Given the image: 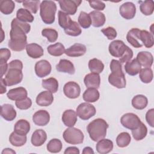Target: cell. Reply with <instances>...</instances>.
<instances>
[{
  "label": "cell",
  "mask_w": 154,
  "mask_h": 154,
  "mask_svg": "<svg viewBox=\"0 0 154 154\" xmlns=\"http://www.w3.org/2000/svg\"><path fill=\"white\" fill-rule=\"evenodd\" d=\"M31 30L29 24L21 22L17 18L13 19L11 23V30L10 31V39L8 46L13 51H22L27 45V36Z\"/></svg>",
  "instance_id": "cell-1"
},
{
  "label": "cell",
  "mask_w": 154,
  "mask_h": 154,
  "mask_svg": "<svg viewBox=\"0 0 154 154\" xmlns=\"http://www.w3.org/2000/svg\"><path fill=\"white\" fill-rule=\"evenodd\" d=\"M109 54L116 58H119L121 64L131 61L133 57V51L126 46L122 40H116L109 45Z\"/></svg>",
  "instance_id": "cell-2"
},
{
  "label": "cell",
  "mask_w": 154,
  "mask_h": 154,
  "mask_svg": "<svg viewBox=\"0 0 154 154\" xmlns=\"http://www.w3.org/2000/svg\"><path fill=\"white\" fill-rule=\"evenodd\" d=\"M111 73L108 76V82L112 86L117 88L126 87V82L125 74L122 70V64L117 60H112L110 63Z\"/></svg>",
  "instance_id": "cell-3"
},
{
  "label": "cell",
  "mask_w": 154,
  "mask_h": 154,
  "mask_svg": "<svg viewBox=\"0 0 154 154\" xmlns=\"http://www.w3.org/2000/svg\"><path fill=\"white\" fill-rule=\"evenodd\" d=\"M108 127L109 125L105 120L98 118L88 125L87 130L90 138L93 141H98L105 137Z\"/></svg>",
  "instance_id": "cell-4"
},
{
  "label": "cell",
  "mask_w": 154,
  "mask_h": 154,
  "mask_svg": "<svg viewBox=\"0 0 154 154\" xmlns=\"http://www.w3.org/2000/svg\"><path fill=\"white\" fill-rule=\"evenodd\" d=\"M57 5L52 1H43L40 5V15L42 21L46 24H52L55 22Z\"/></svg>",
  "instance_id": "cell-5"
},
{
  "label": "cell",
  "mask_w": 154,
  "mask_h": 154,
  "mask_svg": "<svg viewBox=\"0 0 154 154\" xmlns=\"http://www.w3.org/2000/svg\"><path fill=\"white\" fill-rule=\"evenodd\" d=\"M64 141L70 144H79L83 143L84 135L82 132L73 127L66 129L63 134Z\"/></svg>",
  "instance_id": "cell-6"
},
{
  "label": "cell",
  "mask_w": 154,
  "mask_h": 154,
  "mask_svg": "<svg viewBox=\"0 0 154 154\" xmlns=\"http://www.w3.org/2000/svg\"><path fill=\"white\" fill-rule=\"evenodd\" d=\"M76 112L81 119L87 120L96 114V110L93 105L87 102H83L78 106Z\"/></svg>",
  "instance_id": "cell-7"
},
{
  "label": "cell",
  "mask_w": 154,
  "mask_h": 154,
  "mask_svg": "<svg viewBox=\"0 0 154 154\" xmlns=\"http://www.w3.org/2000/svg\"><path fill=\"white\" fill-rule=\"evenodd\" d=\"M22 70L15 68H8L4 78L7 86H12L20 83L23 79Z\"/></svg>",
  "instance_id": "cell-8"
},
{
  "label": "cell",
  "mask_w": 154,
  "mask_h": 154,
  "mask_svg": "<svg viewBox=\"0 0 154 154\" xmlns=\"http://www.w3.org/2000/svg\"><path fill=\"white\" fill-rule=\"evenodd\" d=\"M141 122L140 118L136 114L132 112L125 114L120 119V123L122 126L130 130L137 128Z\"/></svg>",
  "instance_id": "cell-9"
},
{
  "label": "cell",
  "mask_w": 154,
  "mask_h": 154,
  "mask_svg": "<svg viewBox=\"0 0 154 154\" xmlns=\"http://www.w3.org/2000/svg\"><path fill=\"white\" fill-rule=\"evenodd\" d=\"M81 2L82 1L79 0L58 1L60 7L63 11L70 15H74L76 13L78 7L79 6Z\"/></svg>",
  "instance_id": "cell-10"
},
{
  "label": "cell",
  "mask_w": 154,
  "mask_h": 154,
  "mask_svg": "<svg viewBox=\"0 0 154 154\" xmlns=\"http://www.w3.org/2000/svg\"><path fill=\"white\" fill-rule=\"evenodd\" d=\"M63 92L68 98L76 99L80 95L81 88L78 83L74 81H69L64 85Z\"/></svg>",
  "instance_id": "cell-11"
},
{
  "label": "cell",
  "mask_w": 154,
  "mask_h": 154,
  "mask_svg": "<svg viewBox=\"0 0 154 154\" xmlns=\"http://www.w3.org/2000/svg\"><path fill=\"white\" fill-rule=\"evenodd\" d=\"M119 13L122 17L125 19L130 20L133 19L136 13L135 5L131 2H126L120 5Z\"/></svg>",
  "instance_id": "cell-12"
},
{
  "label": "cell",
  "mask_w": 154,
  "mask_h": 154,
  "mask_svg": "<svg viewBox=\"0 0 154 154\" xmlns=\"http://www.w3.org/2000/svg\"><path fill=\"white\" fill-rule=\"evenodd\" d=\"M35 72L39 78H43L50 74L52 67L50 63L46 60L37 61L35 64Z\"/></svg>",
  "instance_id": "cell-13"
},
{
  "label": "cell",
  "mask_w": 154,
  "mask_h": 154,
  "mask_svg": "<svg viewBox=\"0 0 154 154\" xmlns=\"http://www.w3.org/2000/svg\"><path fill=\"white\" fill-rule=\"evenodd\" d=\"M50 120L49 113L43 109L35 112L32 116V121L35 125L40 126H46Z\"/></svg>",
  "instance_id": "cell-14"
},
{
  "label": "cell",
  "mask_w": 154,
  "mask_h": 154,
  "mask_svg": "<svg viewBox=\"0 0 154 154\" xmlns=\"http://www.w3.org/2000/svg\"><path fill=\"white\" fill-rule=\"evenodd\" d=\"M87 51L86 46L81 43H75L65 50L66 55L70 57H78L84 55Z\"/></svg>",
  "instance_id": "cell-15"
},
{
  "label": "cell",
  "mask_w": 154,
  "mask_h": 154,
  "mask_svg": "<svg viewBox=\"0 0 154 154\" xmlns=\"http://www.w3.org/2000/svg\"><path fill=\"white\" fill-rule=\"evenodd\" d=\"M140 29L137 28H134L130 29L126 35L127 41L134 48H140L143 46L142 43L140 40L139 34Z\"/></svg>",
  "instance_id": "cell-16"
},
{
  "label": "cell",
  "mask_w": 154,
  "mask_h": 154,
  "mask_svg": "<svg viewBox=\"0 0 154 154\" xmlns=\"http://www.w3.org/2000/svg\"><path fill=\"white\" fill-rule=\"evenodd\" d=\"M36 103L41 106L51 105L54 101L52 93L49 91H43L40 93L36 97Z\"/></svg>",
  "instance_id": "cell-17"
},
{
  "label": "cell",
  "mask_w": 154,
  "mask_h": 154,
  "mask_svg": "<svg viewBox=\"0 0 154 154\" xmlns=\"http://www.w3.org/2000/svg\"><path fill=\"white\" fill-rule=\"evenodd\" d=\"M84 82L87 88H99L100 84V77L99 74L90 73L86 75L84 79Z\"/></svg>",
  "instance_id": "cell-18"
},
{
  "label": "cell",
  "mask_w": 154,
  "mask_h": 154,
  "mask_svg": "<svg viewBox=\"0 0 154 154\" xmlns=\"http://www.w3.org/2000/svg\"><path fill=\"white\" fill-rule=\"evenodd\" d=\"M28 92L26 90L22 87H19L10 90L7 93V97L11 100H19L27 97Z\"/></svg>",
  "instance_id": "cell-19"
},
{
  "label": "cell",
  "mask_w": 154,
  "mask_h": 154,
  "mask_svg": "<svg viewBox=\"0 0 154 154\" xmlns=\"http://www.w3.org/2000/svg\"><path fill=\"white\" fill-rule=\"evenodd\" d=\"M16 111L11 104L5 103L1 107V116L7 121H13L16 117Z\"/></svg>",
  "instance_id": "cell-20"
},
{
  "label": "cell",
  "mask_w": 154,
  "mask_h": 154,
  "mask_svg": "<svg viewBox=\"0 0 154 154\" xmlns=\"http://www.w3.org/2000/svg\"><path fill=\"white\" fill-rule=\"evenodd\" d=\"M56 70L59 72L66 73L70 75H73L75 72V69L73 64L66 59H61L59 63L56 65Z\"/></svg>",
  "instance_id": "cell-21"
},
{
  "label": "cell",
  "mask_w": 154,
  "mask_h": 154,
  "mask_svg": "<svg viewBox=\"0 0 154 154\" xmlns=\"http://www.w3.org/2000/svg\"><path fill=\"white\" fill-rule=\"evenodd\" d=\"M76 112L73 109H67L63 113L62 122L69 128L73 127L78 120Z\"/></svg>",
  "instance_id": "cell-22"
},
{
  "label": "cell",
  "mask_w": 154,
  "mask_h": 154,
  "mask_svg": "<svg viewBox=\"0 0 154 154\" xmlns=\"http://www.w3.org/2000/svg\"><path fill=\"white\" fill-rule=\"evenodd\" d=\"M26 51L29 57L37 59L43 55L44 51L42 47L35 43L28 44L26 46Z\"/></svg>",
  "instance_id": "cell-23"
},
{
  "label": "cell",
  "mask_w": 154,
  "mask_h": 154,
  "mask_svg": "<svg viewBox=\"0 0 154 154\" xmlns=\"http://www.w3.org/2000/svg\"><path fill=\"white\" fill-rule=\"evenodd\" d=\"M136 59L140 64L144 67H150L153 62L152 54L147 51H141L138 52Z\"/></svg>",
  "instance_id": "cell-24"
},
{
  "label": "cell",
  "mask_w": 154,
  "mask_h": 154,
  "mask_svg": "<svg viewBox=\"0 0 154 154\" xmlns=\"http://www.w3.org/2000/svg\"><path fill=\"white\" fill-rule=\"evenodd\" d=\"M47 140V134L43 129H37L32 134L31 141L33 146L38 147L42 146Z\"/></svg>",
  "instance_id": "cell-25"
},
{
  "label": "cell",
  "mask_w": 154,
  "mask_h": 154,
  "mask_svg": "<svg viewBox=\"0 0 154 154\" xmlns=\"http://www.w3.org/2000/svg\"><path fill=\"white\" fill-rule=\"evenodd\" d=\"M96 149L99 153H108L113 149V143L109 139H101L96 144Z\"/></svg>",
  "instance_id": "cell-26"
},
{
  "label": "cell",
  "mask_w": 154,
  "mask_h": 154,
  "mask_svg": "<svg viewBox=\"0 0 154 154\" xmlns=\"http://www.w3.org/2000/svg\"><path fill=\"white\" fill-rule=\"evenodd\" d=\"M91 20V25L94 27H100L103 26L106 21L105 16L103 13L99 11H92L89 13Z\"/></svg>",
  "instance_id": "cell-27"
},
{
  "label": "cell",
  "mask_w": 154,
  "mask_h": 154,
  "mask_svg": "<svg viewBox=\"0 0 154 154\" xmlns=\"http://www.w3.org/2000/svg\"><path fill=\"white\" fill-rule=\"evenodd\" d=\"M141 69V66L140 64L136 58L126 62L125 65V72L131 76L137 75L138 73H139Z\"/></svg>",
  "instance_id": "cell-28"
},
{
  "label": "cell",
  "mask_w": 154,
  "mask_h": 154,
  "mask_svg": "<svg viewBox=\"0 0 154 154\" xmlns=\"http://www.w3.org/2000/svg\"><path fill=\"white\" fill-rule=\"evenodd\" d=\"M29 131L30 124L25 119H20L18 120L14 125V131L19 135H26Z\"/></svg>",
  "instance_id": "cell-29"
},
{
  "label": "cell",
  "mask_w": 154,
  "mask_h": 154,
  "mask_svg": "<svg viewBox=\"0 0 154 154\" xmlns=\"http://www.w3.org/2000/svg\"><path fill=\"white\" fill-rule=\"evenodd\" d=\"M140 42L143 43L144 46L147 48H152L154 45V38L153 34L146 30H140L139 34Z\"/></svg>",
  "instance_id": "cell-30"
},
{
  "label": "cell",
  "mask_w": 154,
  "mask_h": 154,
  "mask_svg": "<svg viewBox=\"0 0 154 154\" xmlns=\"http://www.w3.org/2000/svg\"><path fill=\"white\" fill-rule=\"evenodd\" d=\"M100 97L99 91L96 88H88L82 94L83 99L86 102H95Z\"/></svg>",
  "instance_id": "cell-31"
},
{
  "label": "cell",
  "mask_w": 154,
  "mask_h": 154,
  "mask_svg": "<svg viewBox=\"0 0 154 154\" xmlns=\"http://www.w3.org/2000/svg\"><path fill=\"white\" fill-rule=\"evenodd\" d=\"M131 103L134 108L141 110L147 106L148 104V99L144 95L138 94L132 98Z\"/></svg>",
  "instance_id": "cell-32"
},
{
  "label": "cell",
  "mask_w": 154,
  "mask_h": 154,
  "mask_svg": "<svg viewBox=\"0 0 154 154\" xmlns=\"http://www.w3.org/2000/svg\"><path fill=\"white\" fill-rule=\"evenodd\" d=\"M26 136L22 135L16 133L14 131L11 132L9 137V141L11 145L15 147H21L26 142Z\"/></svg>",
  "instance_id": "cell-33"
},
{
  "label": "cell",
  "mask_w": 154,
  "mask_h": 154,
  "mask_svg": "<svg viewBox=\"0 0 154 154\" xmlns=\"http://www.w3.org/2000/svg\"><path fill=\"white\" fill-rule=\"evenodd\" d=\"M42 87L52 93H55L58 89V82L54 78H49L42 80Z\"/></svg>",
  "instance_id": "cell-34"
},
{
  "label": "cell",
  "mask_w": 154,
  "mask_h": 154,
  "mask_svg": "<svg viewBox=\"0 0 154 154\" xmlns=\"http://www.w3.org/2000/svg\"><path fill=\"white\" fill-rule=\"evenodd\" d=\"M133 138L136 141H140L144 139L147 134V128L146 126L143 123L141 122L140 126L133 130H131Z\"/></svg>",
  "instance_id": "cell-35"
},
{
  "label": "cell",
  "mask_w": 154,
  "mask_h": 154,
  "mask_svg": "<svg viewBox=\"0 0 154 154\" xmlns=\"http://www.w3.org/2000/svg\"><path fill=\"white\" fill-rule=\"evenodd\" d=\"M16 18L23 22H32L34 17L29 11L26 9L20 8L16 13Z\"/></svg>",
  "instance_id": "cell-36"
},
{
  "label": "cell",
  "mask_w": 154,
  "mask_h": 154,
  "mask_svg": "<svg viewBox=\"0 0 154 154\" xmlns=\"http://www.w3.org/2000/svg\"><path fill=\"white\" fill-rule=\"evenodd\" d=\"M48 53L54 57H59L65 53V48L61 43H56L47 48Z\"/></svg>",
  "instance_id": "cell-37"
},
{
  "label": "cell",
  "mask_w": 154,
  "mask_h": 154,
  "mask_svg": "<svg viewBox=\"0 0 154 154\" xmlns=\"http://www.w3.org/2000/svg\"><path fill=\"white\" fill-rule=\"evenodd\" d=\"M88 68L91 72L96 73H100L102 72L104 69L103 63L97 58L91 59L88 61Z\"/></svg>",
  "instance_id": "cell-38"
},
{
  "label": "cell",
  "mask_w": 154,
  "mask_h": 154,
  "mask_svg": "<svg viewBox=\"0 0 154 154\" xmlns=\"http://www.w3.org/2000/svg\"><path fill=\"white\" fill-rule=\"evenodd\" d=\"M140 10L145 16L151 15L154 10V2L152 0L140 1Z\"/></svg>",
  "instance_id": "cell-39"
},
{
  "label": "cell",
  "mask_w": 154,
  "mask_h": 154,
  "mask_svg": "<svg viewBox=\"0 0 154 154\" xmlns=\"http://www.w3.org/2000/svg\"><path fill=\"white\" fill-rule=\"evenodd\" d=\"M15 4L11 0H1L0 1V11L4 14L8 15L13 13Z\"/></svg>",
  "instance_id": "cell-40"
},
{
  "label": "cell",
  "mask_w": 154,
  "mask_h": 154,
  "mask_svg": "<svg viewBox=\"0 0 154 154\" xmlns=\"http://www.w3.org/2000/svg\"><path fill=\"white\" fill-rule=\"evenodd\" d=\"M131 137L129 133L126 132H121L116 138V143L118 147L123 148L127 147L131 143Z\"/></svg>",
  "instance_id": "cell-41"
},
{
  "label": "cell",
  "mask_w": 154,
  "mask_h": 154,
  "mask_svg": "<svg viewBox=\"0 0 154 154\" xmlns=\"http://www.w3.org/2000/svg\"><path fill=\"white\" fill-rule=\"evenodd\" d=\"M58 24L64 30L67 28L73 21L68 14L61 10L58 12Z\"/></svg>",
  "instance_id": "cell-42"
},
{
  "label": "cell",
  "mask_w": 154,
  "mask_h": 154,
  "mask_svg": "<svg viewBox=\"0 0 154 154\" xmlns=\"http://www.w3.org/2000/svg\"><path fill=\"white\" fill-rule=\"evenodd\" d=\"M62 147L63 144L61 141L57 138H53L51 140L46 146L48 151L53 153L60 152L62 149Z\"/></svg>",
  "instance_id": "cell-43"
},
{
  "label": "cell",
  "mask_w": 154,
  "mask_h": 154,
  "mask_svg": "<svg viewBox=\"0 0 154 154\" xmlns=\"http://www.w3.org/2000/svg\"><path fill=\"white\" fill-rule=\"evenodd\" d=\"M139 77L140 80L145 84L150 83L153 77V71L150 67H144L141 69L139 72Z\"/></svg>",
  "instance_id": "cell-44"
},
{
  "label": "cell",
  "mask_w": 154,
  "mask_h": 154,
  "mask_svg": "<svg viewBox=\"0 0 154 154\" xmlns=\"http://www.w3.org/2000/svg\"><path fill=\"white\" fill-rule=\"evenodd\" d=\"M78 24L83 28H88L91 25V20L89 14L87 13L85 11H81L79 15L78 19Z\"/></svg>",
  "instance_id": "cell-45"
},
{
  "label": "cell",
  "mask_w": 154,
  "mask_h": 154,
  "mask_svg": "<svg viewBox=\"0 0 154 154\" xmlns=\"http://www.w3.org/2000/svg\"><path fill=\"white\" fill-rule=\"evenodd\" d=\"M64 32L66 34L70 36H78L82 32V29L80 28L79 25L76 21H72L69 26L64 29Z\"/></svg>",
  "instance_id": "cell-46"
},
{
  "label": "cell",
  "mask_w": 154,
  "mask_h": 154,
  "mask_svg": "<svg viewBox=\"0 0 154 154\" xmlns=\"http://www.w3.org/2000/svg\"><path fill=\"white\" fill-rule=\"evenodd\" d=\"M42 35L47 38L48 40L51 43L55 42L58 36V32L52 28H45L42 31Z\"/></svg>",
  "instance_id": "cell-47"
},
{
  "label": "cell",
  "mask_w": 154,
  "mask_h": 154,
  "mask_svg": "<svg viewBox=\"0 0 154 154\" xmlns=\"http://www.w3.org/2000/svg\"><path fill=\"white\" fill-rule=\"evenodd\" d=\"M23 6L30 12L35 14L38 10L40 1L39 0L36 1H23L22 2Z\"/></svg>",
  "instance_id": "cell-48"
},
{
  "label": "cell",
  "mask_w": 154,
  "mask_h": 154,
  "mask_svg": "<svg viewBox=\"0 0 154 154\" xmlns=\"http://www.w3.org/2000/svg\"><path fill=\"white\" fill-rule=\"evenodd\" d=\"M16 107L22 110H25L29 109L32 105V100L29 97H25L23 99L17 100L15 102Z\"/></svg>",
  "instance_id": "cell-49"
},
{
  "label": "cell",
  "mask_w": 154,
  "mask_h": 154,
  "mask_svg": "<svg viewBox=\"0 0 154 154\" xmlns=\"http://www.w3.org/2000/svg\"><path fill=\"white\" fill-rule=\"evenodd\" d=\"M101 32L105 35L108 40H113L117 37V31L112 26H108L101 29Z\"/></svg>",
  "instance_id": "cell-50"
},
{
  "label": "cell",
  "mask_w": 154,
  "mask_h": 154,
  "mask_svg": "<svg viewBox=\"0 0 154 154\" xmlns=\"http://www.w3.org/2000/svg\"><path fill=\"white\" fill-rule=\"evenodd\" d=\"M88 3L90 6L96 11L103 10L105 8V4L100 1H89Z\"/></svg>",
  "instance_id": "cell-51"
},
{
  "label": "cell",
  "mask_w": 154,
  "mask_h": 154,
  "mask_svg": "<svg viewBox=\"0 0 154 154\" xmlns=\"http://www.w3.org/2000/svg\"><path fill=\"white\" fill-rule=\"evenodd\" d=\"M11 57V52L8 49L1 48L0 49V62L7 63Z\"/></svg>",
  "instance_id": "cell-52"
},
{
  "label": "cell",
  "mask_w": 154,
  "mask_h": 154,
  "mask_svg": "<svg viewBox=\"0 0 154 154\" xmlns=\"http://www.w3.org/2000/svg\"><path fill=\"white\" fill-rule=\"evenodd\" d=\"M154 117V109L152 108L147 111L146 114V120L147 123L152 128L154 127L153 118Z\"/></svg>",
  "instance_id": "cell-53"
},
{
  "label": "cell",
  "mask_w": 154,
  "mask_h": 154,
  "mask_svg": "<svg viewBox=\"0 0 154 154\" xmlns=\"http://www.w3.org/2000/svg\"><path fill=\"white\" fill-rule=\"evenodd\" d=\"M8 68H15L22 70L23 69V63L19 60H14L8 63Z\"/></svg>",
  "instance_id": "cell-54"
},
{
  "label": "cell",
  "mask_w": 154,
  "mask_h": 154,
  "mask_svg": "<svg viewBox=\"0 0 154 154\" xmlns=\"http://www.w3.org/2000/svg\"><path fill=\"white\" fill-rule=\"evenodd\" d=\"M64 154H69V153H75V154H79V150L78 148L76 147H68L66 149L65 151L64 152Z\"/></svg>",
  "instance_id": "cell-55"
},
{
  "label": "cell",
  "mask_w": 154,
  "mask_h": 154,
  "mask_svg": "<svg viewBox=\"0 0 154 154\" xmlns=\"http://www.w3.org/2000/svg\"><path fill=\"white\" fill-rule=\"evenodd\" d=\"M1 64V78H2L3 75L7 72L8 69V64L4 62H0Z\"/></svg>",
  "instance_id": "cell-56"
},
{
  "label": "cell",
  "mask_w": 154,
  "mask_h": 154,
  "mask_svg": "<svg viewBox=\"0 0 154 154\" xmlns=\"http://www.w3.org/2000/svg\"><path fill=\"white\" fill-rule=\"evenodd\" d=\"M6 84L2 78H1V91L0 93L1 94L5 93L7 91V88H6Z\"/></svg>",
  "instance_id": "cell-57"
},
{
  "label": "cell",
  "mask_w": 154,
  "mask_h": 154,
  "mask_svg": "<svg viewBox=\"0 0 154 154\" xmlns=\"http://www.w3.org/2000/svg\"><path fill=\"white\" fill-rule=\"evenodd\" d=\"M83 154H94V151L93 149L90 147H85L82 150Z\"/></svg>",
  "instance_id": "cell-58"
},
{
  "label": "cell",
  "mask_w": 154,
  "mask_h": 154,
  "mask_svg": "<svg viewBox=\"0 0 154 154\" xmlns=\"http://www.w3.org/2000/svg\"><path fill=\"white\" fill-rule=\"evenodd\" d=\"M4 153H13V154H15L16 152L14 150H13V149H10V148H5L2 152V154H4Z\"/></svg>",
  "instance_id": "cell-59"
}]
</instances>
